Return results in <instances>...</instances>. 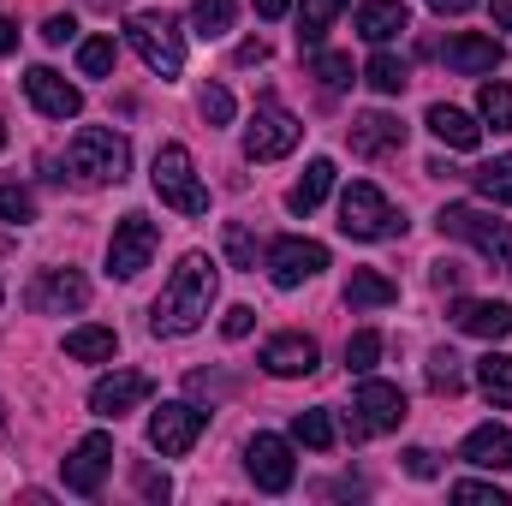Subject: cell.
<instances>
[{
  "mask_svg": "<svg viewBox=\"0 0 512 506\" xmlns=\"http://www.w3.org/2000/svg\"><path fill=\"white\" fill-rule=\"evenodd\" d=\"M66 173L78 185H120L131 173V143L108 126H84L66 143Z\"/></svg>",
  "mask_w": 512,
  "mask_h": 506,
  "instance_id": "cell-2",
  "label": "cell"
},
{
  "mask_svg": "<svg viewBox=\"0 0 512 506\" xmlns=\"http://www.w3.org/2000/svg\"><path fill=\"white\" fill-rule=\"evenodd\" d=\"M423 126L435 131V137H441L447 149H477V143H483V126H477V120H471L465 108H447V102H435Z\"/></svg>",
  "mask_w": 512,
  "mask_h": 506,
  "instance_id": "cell-23",
  "label": "cell"
},
{
  "mask_svg": "<svg viewBox=\"0 0 512 506\" xmlns=\"http://www.w3.org/2000/svg\"><path fill=\"white\" fill-rule=\"evenodd\" d=\"M328 191H334V161H328V155H316V161L304 167V179L286 191V209H292V215H310V209H322V197H328Z\"/></svg>",
  "mask_w": 512,
  "mask_h": 506,
  "instance_id": "cell-24",
  "label": "cell"
},
{
  "mask_svg": "<svg viewBox=\"0 0 512 506\" xmlns=\"http://www.w3.org/2000/svg\"><path fill=\"white\" fill-rule=\"evenodd\" d=\"M453 328H459V334H477V340H507L512 334V304L459 298V304H453Z\"/></svg>",
  "mask_w": 512,
  "mask_h": 506,
  "instance_id": "cell-18",
  "label": "cell"
},
{
  "mask_svg": "<svg viewBox=\"0 0 512 506\" xmlns=\"http://www.w3.org/2000/svg\"><path fill=\"white\" fill-rule=\"evenodd\" d=\"M477 0H429V12H441V18H465Z\"/></svg>",
  "mask_w": 512,
  "mask_h": 506,
  "instance_id": "cell-47",
  "label": "cell"
},
{
  "mask_svg": "<svg viewBox=\"0 0 512 506\" xmlns=\"http://www.w3.org/2000/svg\"><path fill=\"white\" fill-rule=\"evenodd\" d=\"M203 429H209V411H203V405L173 399V405L149 411V447H155L161 459H185V453L203 441Z\"/></svg>",
  "mask_w": 512,
  "mask_h": 506,
  "instance_id": "cell-7",
  "label": "cell"
},
{
  "mask_svg": "<svg viewBox=\"0 0 512 506\" xmlns=\"http://www.w3.org/2000/svg\"><path fill=\"white\" fill-rule=\"evenodd\" d=\"M340 233H346V239H370V245H376V239H399V233H405V215L387 203L370 179H358V185L340 197Z\"/></svg>",
  "mask_w": 512,
  "mask_h": 506,
  "instance_id": "cell-5",
  "label": "cell"
},
{
  "mask_svg": "<svg viewBox=\"0 0 512 506\" xmlns=\"http://www.w3.org/2000/svg\"><path fill=\"white\" fill-rule=\"evenodd\" d=\"M477 387H483V399H489L495 411H512V358L507 352L477 358Z\"/></svg>",
  "mask_w": 512,
  "mask_h": 506,
  "instance_id": "cell-27",
  "label": "cell"
},
{
  "mask_svg": "<svg viewBox=\"0 0 512 506\" xmlns=\"http://www.w3.org/2000/svg\"><path fill=\"white\" fill-rule=\"evenodd\" d=\"M203 120H209V126H227V120H233V90L209 84V90H203Z\"/></svg>",
  "mask_w": 512,
  "mask_h": 506,
  "instance_id": "cell-41",
  "label": "cell"
},
{
  "mask_svg": "<svg viewBox=\"0 0 512 506\" xmlns=\"http://www.w3.org/2000/svg\"><path fill=\"white\" fill-rule=\"evenodd\" d=\"M346 143H352V155H387V149H405V126L393 120V114H358L352 131H346Z\"/></svg>",
  "mask_w": 512,
  "mask_h": 506,
  "instance_id": "cell-21",
  "label": "cell"
},
{
  "mask_svg": "<svg viewBox=\"0 0 512 506\" xmlns=\"http://www.w3.org/2000/svg\"><path fill=\"white\" fill-rule=\"evenodd\" d=\"M149 185L167 209L179 215H209V191L197 185V167H191V149L185 143H161L155 149V167H149Z\"/></svg>",
  "mask_w": 512,
  "mask_h": 506,
  "instance_id": "cell-3",
  "label": "cell"
},
{
  "mask_svg": "<svg viewBox=\"0 0 512 506\" xmlns=\"http://www.w3.org/2000/svg\"><path fill=\"white\" fill-rule=\"evenodd\" d=\"M316 78H322L328 90H352V84H358L352 54H316Z\"/></svg>",
  "mask_w": 512,
  "mask_h": 506,
  "instance_id": "cell-37",
  "label": "cell"
},
{
  "mask_svg": "<svg viewBox=\"0 0 512 506\" xmlns=\"http://www.w3.org/2000/svg\"><path fill=\"white\" fill-rule=\"evenodd\" d=\"M376 358H382V334H376V328H364V334L346 340V370H352V376H370Z\"/></svg>",
  "mask_w": 512,
  "mask_h": 506,
  "instance_id": "cell-35",
  "label": "cell"
},
{
  "mask_svg": "<svg viewBox=\"0 0 512 506\" xmlns=\"http://www.w3.org/2000/svg\"><path fill=\"white\" fill-rule=\"evenodd\" d=\"M245 471H251V483L262 495H286L292 477H298L292 447H286L280 435H251V441H245Z\"/></svg>",
  "mask_w": 512,
  "mask_h": 506,
  "instance_id": "cell-12",
  "label": "cell"
},
{
  "mask_svg": "<svg viewBox=\"0 0 512 506\" xmlns=\"http://www.w3.org/2000/svg\"><path fill=\"white\" fill-rule=\"evenodd\" d=\"M114 352H120V334L114 328H72L66 334V358H78V364H114Z\"/></svg>",
  "mask_w": 512,
  "mask_h": 506,
  "instance_id": "cell-26",
  "label": "cell"
},
{
  "mask_svg": "<svg viewBox=\"0 0 512 506\" xmlns=\"http://www.w3.org/2000/svg\"><path fill=\"white\" fill-rule=\"evenodd\" d=\"M227 256H233V268H256V239L239 221H227Z\"/></svg>",
  "mask_w": 512,
  "mask_h": 506,
  "instance_id": "cell-40",
  "label": "cell"
},
{
  "mask_svg": "<svg viewBox=\"0 0 512 506\" xmlns=\"http://www.w3.org/2000/svg\"><path fill=\"white\" fill-rule=\"evenodd\" d=\"M471 185H477L489 203H507V209H512V155H495V161H483V167L471 173Z\"/></svg>",
  "mask_w": 512,
  "mask_h": 506,
  "instance_id": "cell-31",
  "label": "cell"
},
{
  "mask_svg": "<svg viewBox=\"0 0 512 506\" xmlns=\"http://www.w3.org/2000/svg\"><path fill=\"white\" fill-rule=\"evenodd\" d=\"M346 304H352V310H387V304H399V286H393L387 274H376V268H352Z\"/></svg>",
  "mask_w": 512,
  "mask_h": 506,
  "instance_id": "cell-25",
  "label": "cell"
},
{
  "mask_svg": "<svg viewBox=\"0 0 512 506\" xmlns=\"http://www.w3.org/2000/svg\"><path fill=\"white\" fill-rule=\"evenodd\" d=\"M477 114L495 131H512V84H483L477 90Z\"/></svg>",
  "mask_w": 512,
  "mask_h": 506,
  "instance_id": "cell-34",
  "label": "cell"
},
{
  "mask_svg": "<svg viewBox=\"0 0 512 506\" xmlns=\"http://www.w3.org/2000/svg\"><path fill=\"white\" fill-rule=\"evenodd\" d=\"M322 268H328V245H316V239H274V245H268V280H274L280 292L316 280Z\"/></svg>",
  "mask_w": 512,
  "mask_h": 506,
  "instance_id": "cell-11",
  "label": "cell"
},
{
  "mask_svg": "<svg viewBox=\"0 0 512 506\" xmlns=\"http://www.w3.org/2000/svg\"><path fill=\"white\" fill-rule=\"evenodd\" d=\"M364 84H370L376 96H399V90L411 84V72H405V60H393V54H376V60L364 66Z\"/></svg>",
  "mask_w": 512,
  "mask_h": 506,
  "instance_id": "cell-33",
  "label": "cell"
},
{
  "mask_svg": "<svg viewBox=\"0 0 512 506\" xmlns=\"http://www.w3.org/2000/svg\"><path fill=\"white\" fill-rule=\"evenodd\" d=\"M126 42L143 54L149 72H161V78H179V72H185V36H179V24H173L167 12H131Z\"/></svg>",
  "mask_w": 512,
  "mask_h": 506,
  "instance_id": "cell-4",
  "label": "cell"
},
{
  "mask_svg": "<svg viewBox=\"0 0 512 506\" xmlns=\"http://www.w3.org/2000/svg\"><path fill=\"white\" fill-rule=\"evenodd\" d=\"M191 30H197L203 42L227 36V30H233V0H197V6H191Z\"/></svg>",
  "mask_w": 512,
  "mask_h": 506,
  "instance_id": "cell-32",
  "label": "cell"
},
{
  "mask_svg": "<svg viewBox=\"0 0 512 506\" xmlns=\"http://www.w3.org/2000/svg\"><path fill=\"white\" fill-rule=\"evenodd\" d=\"M489 12H495V24H501V30H512V0H489Z\"/></svg>",
  "mask_w": 512,
  "mask_h": 506,
  "instance_id": "cell-50",
  "label": "cell"
},
{
  "mask_svg": "<svg viewBox=\"0 0 512 506\" xmlns=\"http://www.w3.org/2000/svg\"><path fill=\"white\" fill-rule=\"evenodd\" d=\"M90 6H114V0H90Z\"/></svg>",
  "mask_w": 512,
  "mask_h": 506,
  "instance_id": "cell-52",
  "label": "cell"
},
{
  "mask_svg": "<svg viewBox=\"0 0 512 506\" xmlns=\"http://www.w3.org/2000/svg\"><path fill=\"white\" fill-rule=\"evenodd\" d=\"M399 30H411V12H405V0H364L358 6V36L364 42H393Z\"/></svg>",
  "mask_w": 512,
  "mask_h": 506,
  "instance_id": "cell-22",
  "label": "cell"
},
{
  "mask_svg": "<svg viewBox=\"0 0 512 506\" xmlns=\"http://www.w3.org/2000/svg\"><path fill=\"white\" fill-rule=\"evenodd\" d=\"M352 411H358L364 435H387V429L405 423V393H399L393 381H364L358 399H352Z\"/></svg>",
  "mask_w": 512,
  "mask_h": 506,
  "instance_id": "cell-16",
  "label": "cell"
},
{
  "mask_svg": "<svg viewBox=\"0 0 512 506\" xmlns=\"http://www.w3.org/2000/svg\"><path fill=\"white\" fill-rule=\"evenodd\" d=\"M60 471H66V489H72V495H102V477L114 471V435H102V429L84 435V441L66 453Z\"/></svg>",
  "mask_w": 512,
  "mask_h": 506,
  "instance_id": "cell-14",
  "label": "cell"
},
{
  "mask_svg": "<svg viewBox=\"0 0 512 506\" xmlns=\"http://www.w3.org/2000/svg\"><path fill=\"white\" fill-rule=\"evenodd\" d=\"M251 328H256V310H251V304H233V310L221 316V334H227V340H245Z\"/></svg>",
  "mask_w": 512,
  "mask_h": 506,
  "instance_id": "cell-42",
  "label": "cell"
},
{
  "mask_svg": "<svg viewBox=\"0 0 512 506\" xmlns=\"http://www.w3.org/2000/svg\"><path fill=\"white\" fill-rule=\"evenodd\" d=\"M215 286H221L215 262H209L203 251H191L179 268H173V280L161 286V298H155V310H149V328H155L161 340H185V334H197V328L209 322Z\"/></svg>",
  "mask_w": 512,
  "mask_h": 506,
  "instance_id": "cell-1",
  "label": "cell"
},
{
  "mask_svg": "<svg viewBox=\"0 0 512 506\" xmlns=\"http://www.w3.org/2000/svg\"><path fill=\"white\" fill-rule=\"evenodd\" d=\"M423 376H429V393H447V399L465 387V370H459V358H453V352H435Z\"/></svg>",
  "mask_w": 512,
  "mask_h": 506,
  "instance_id": "cell-36",
  "label": "cell"
},
{
  "mask_svg": "<svg viewBox=\"0 0 512 506\" xmlns=\"http://www.w3.org/2000/svg\"><path fill=\"white\" fill-rule=\"evenodd\" d=\"M155 393V376H143V370H114V376H102L90 387V411L96 417H126L131 405H143Z\"/></svg>",
  "mask_w": 512,
  "mask_h": 506,
  "instance_id": "cell-15",
  "label": "cell"
},
{
  "mask_svg": "<svg viewBox=\"0 0 512 506\" xmlns=\"http://www.w3.org/2000/svg\"><path fill=\"white\" fill-rule=\"evenodd\" d=\"M340 12H346V0H304V6H298V42H304V48H316V42H322V30H328Z\"/></svg>",
  "mask_w": 512,
  "mask_h": 506,
  "instance_id": "cell-30",
  "label": "cell"
},
{
  "mask_svg": "<svg viewBox=\"0 0 512 506\" xmlns=\"http://www.w3.org/2000/svg\"><path fill=\"white\" fill-rule=\"evenodd\" d=\"M453 501H465V506H512L507 501V489H495V483H453Z\"/></svg>",
  "mask_w": 512,
  "mask_h": 506,
  "instance_id": "cell-39",
  "label": "cell"
},
{
  "mask_svg": "<svg viewBox=\"0 0 512 506\" xmlns=\"http://www.w3.org/2000/svg\"><path fill=\"white\" fill-rule=\"evenodd\" d=\"M251 6L262 18H286V12H292V0H251Z\"/></svg>",
  "mask_w": 512,
  "mask_h": 506,
  "instance_id": "cell-48",
  "label": "cell"
},
{
  "mask_svg": "<svg viewBox=\"0 0 512 506\" xmlns=\"http://www.w3.org/2000/svg\"><path fill=\"white\" fill-rule=\"evenodd\" d=\"M24 304H30L36 316H66V310H84V304H90V280H84L78 268H42V274L30 280V292H24Z\"/></svg>",
  "mask_w": 512,
  "mask_h": 506,
  "instance_id": "cell-10",
  "label": "cell"
},
{
  "mask_svg": "<svg viewBox=\"0 0 512 506\" xmlns=\"http://www.w3.org/2000/svg\"><path fill=\"white\" fill-rule=\"evenodd\" d=\"M298 137H304V126H298L274 96H262L256 114H251V126H245V155H251V161H280V155L298 149Z\"/></svg>",
  "mask_w": 512,
  "mask_h": 506,
  "instance_id": "cell-8",
  "label": "cell"
},
{
  "mask_svg": "<svg viewBox=\"0 0 512 506\" xmlns=\"http://www.w3.org/2000/svg\"><path fill=\"white\" fill-rule=\"evenodd\" d=\"M459 459L477 465V471H512V429L507 423H483V429H471L465 447H459Z\"/></svg>",
  "mask_w": 512,
  "mask_h": 506,
  "instance_id": "cell-19",
  "label": "cell"
},
{
  "mask_svg": "<svg viewBox=\"0 0 512 506\" xmlns=\"http://www.w3.org/2000/svg\"><path fill=\"white\" fill-rule=\"evenodd\" d=\"M292 441L310 447V453H328V447H334V417H328L322 405H316V411H298V417H292Z\"/></svg>",
  "mask_w": 512,
  "mask_h": 506,
  "instance_id": "cell-29",
  "label": "cell"
},
{
  "mask_svg": "<svg viewBox=\"0 0 512 506\" xmlns=\"http://www.w3.org/2000/svg\"><path fill=\"white\" fill-rule=\"evenodd\" d=\"M441 233L477 245L501 274H512V227L507 221H495V215H483V209H471V203H447V209H441Z\"/></svg>",
  "mask_w": 512,
  "mask_h": 506,
  "instance_id": "cell-6",
  "label": "cell"
},
{
  "mask_svg": "<svg viewBox=\"0 0 512 506\" xmlns=\"http://www.w3.org/2000/svg\"><path fill=\"white\" fill-rule=\"evenodd\" d=\"M0 149H6V126H0Z\"/></svg>",
  "mask_w": 512,
  "mask_h": 506,
  "instance_id": "cell-53",
  "label": "cell"
},
{
  "mask_svg": "<svg viewBox=\"0 0 512 506\" xmlns=\"http://www.w3.org/2000/svg\"><path fill=\"white\" fill-rule=\"evenodd\" d=\"M441 60H447V72L477 78V72H495V66L507 60V48H501L495 36H453V42L441 48Z\"/></svg>",
  "mask_w": 512,
  "mask_h": 506,
  "instance_id": "cell-20",
  "label": "cell"
},
{
  "mask_svg": "<svg viewBox=\"0 0 512 506\" xmlns=\"http://www.w3.org/2000/svg\"><path fill=\"white\" fill-rule=\"evenodd\" d=\"M24 96H30V108H36L42 120H78V114H84V90L66 84L54 66H30V72H24Z\"/></svg>",
  "mask_w": 512,
  "mask_h": 506,
  "instance_id": "cell-13",
  "label": "cell"
},
{
  "mask_svg": "<svg viewBox=\"0 0 512 506\" xmlns=\"http://www.w3.org/2000/svg\"><path fill=\"white\" fill-rule=\"evenodd\" d=\"M262 60H268V42H262V36L239 42V66H262Z\"/></svg>",
  "mask_w": 512,
  "mask_h": 506,
  "instance_id": "cell-46",
  "label": "cell"
},
{
  "mask_svg": "<svg viewBox=\"0 0 512 506\" xmlns=\"http://www.w3.org/2000/svg\"><path fill=\"white\" fill-rule=\"evenodd\" d=\"M155 251H161V227H155L149 215H126V221L114 227V239H108V274H114V280H137Z\"/></svg>",
  "mask_w": 512,
  "mask_h": 506,
  "instance_id": "cell-9",
  "label": "cell"
},
{
  "mask_svg": "<svg viewBox=\"0 0 512 506\" xmlns=\"http://www.w3.org/2000/svg\"><path fill=\"white\" fill-rule=\"evenodd\" d=\"M114 66H120V42H114V36L78 42V72H84V78H114Z\"/></svg>",
  "mask_w": 512,
  "mask_h": 506,
  "instance_id": "cell-28",
  "label": "cell"
},
{
  "mask_svg": "<svg viewBox=\"0 0 512 506\" xmlns=\"http://www.w3.org/2000/svg\"><path fill=\"white\" fill-rule=\"evenodd\" d=\"M0 429H6V405H0Z\"/></svg>",
  "mask_w": 512,
  "mask_h": 506,
  "instance_id": "cell-51",
  "label": "cell"
},
{
  "mask_svg": "<svg viewBox=\"0 0 512 506\" xmlns=\"http://www.w3.org/2000/svg\"><path fill=\"white\" fill-rule=\"evenodd\" d=\"M405 471H411L417 483H429V477H435V453H429V447H411V453H405Z\"/></svg>",
  "mask_w": 512,
  "mask_h": 506,
  "instance_id": "cell-44",
  "label": "cell"
},
{
  "mask_svg": "<svg viewBox=\"0 0 512 506\" xmlns=\"http://www.w3.org/2000/svg\"><path fill=\"white\" fill-rule=\"evenodd\" d=\"M72 36H78V18H72V12H54V18L42 24V42H48V48H60V42H72Z\"/></svg>",
  "mask_w": 512,
  "mask_h": 506,
  "instance_id": "cell-43",
  "label": "cell"
},
{
  "mask_svg": "<svg viewBox=\"0 0 512 506\" xmlns=\"http://www.w3.org/2000/svg\"><path fill=\"white\" fill-rule=\"evenodd\" d=\"M137 489H143V495H149V501H167V495H173V483H167V477H161V471H149V465H143V471H137Z\"/></svg>",
  "mask_w": 512,
  "mask_h": 506,
  "instance_id": "cell-45",
  "label": "cell"
},
{
  "mask_svg": "<svg viewBox=\"0 0 512 506\" xmlns=\"http://www.w3.org/2000/svg\"><path fill=\"white\" fill-rule=\"evenodd\" d=\"M0 221H36V197L24 191V185H0Z\"/></svg>",
  "mask_w": 512,
  "mask_h": 506,
  "instance_id": "cell-38",
  "label": "cell"
},
{
  "mask_svg": "<svg viewBox=\"0 0 512 506\" xmlns=\"http://www.w3.org/2000/svg\"><path fill=\"white\" fill-rule=\"evenodd\" d=\"M12 48H18V30H12V18L0 12V54H12Z\"/></svg>",
  "mask_w": 512,
  "mask_h": 506,
  "instance_id": "cell-49",
  "label": "cell"
},
{
  "mask_svg": "<svg viewBox=\"0 0 512 506\" xmlns=\"http://www.w3.org/2000/svg\"><path fill=\"white\" fill-rule=\"evenodd\" d=\"M0 298H6V292H0Z\"/></svg>",
  "mask_w": 512,
  "mask_h": 506,
  "instance_id": "cell-54",
  "label": "cell"
},
{
  "mask_svg": "<svg viewBox=\"0 0 512 506\" xmlns=\"http://www.w3.org/2000/svg\"><path fill=\"white\" fill-rule=\"evenodd\" d=\"M316 340L310 334H274L268 346H262V370L268 376H280V381H292V376H310L316 370Z\"/></svg>",
  "mask_w": 512,
  "mask_h": 506,
  "instance_id": "cell-17",
  "label": "cell"
}]
</instances>
